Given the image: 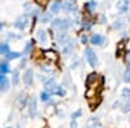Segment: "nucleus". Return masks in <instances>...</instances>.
<instances>
[{"mask_svg":"<svg viewBox=\"0 0 130 128\" xmlns=\"http://www.w3.org/2000/svg\"><path fill=\"white\" fill-rule=\"evenodd\" d=\"M83 56H85V60H86V62L89 63L90 67H96V66H98V62H99V60H98V56H96V53H95V50H94L92 48H90V47L85 48Z\"/></svg>","mask_w":130,"mask_h":128,"instance_id":"f257e3e1","label":"nucleus"},{"mask_svg":"<svg viewBox=\"0 0 130 128\" xmlns=\"http://www.w3.org/2000/svg\"><path fill=\"white\" fill-rule=\"evenodd\" d=\"M27 108H29V115H30V118L34 119L37 114H38V100L35 96H31V97L29 98V105H27Z\"/></svg>","mask_w":130,"mask_h":128,"instance_id":"f03ea898","label":"nucleus"},{"mask_svg":"<svg viewBox=\"0 0 130 128\" xmlns=\"http://www.w3.org/2000/svg\"><path fill=\"white\" fill-rule=\"evenodd\" d=\"M22 82L26 87H31L34 84V71L31 69H26L24 71V75H22Z\"/></svg>","mask_w":130,"mask_h":128,"instance_id":"7ed1b4c3","label":"nucleus"},{"mask_svg":"<svg viewBox=\"0 0 130 128\" xmlns=\"http://www.w3.org/2000/svg\"><path fill=\"white\" fill-rule=\"evenodd\" d=\"M29 98H30V97H27L26 93H20V94L17 96V98H16V105H17V108H18L20 110L25 109L26 106L29 105Z\"/></svg>","mask_w":130,"mask_h":128,"instance_id":"20e7f679","label":"nucleus"},{"mask_svg":"<svg viewBox=\"0 0 130 128\" xmlns=\"http://www.w3.org/2000/svg\"><path fill=\"white\" fill-rule=\"evenodd\" d=\"M59 87V84L56 83V80L53 79V78H48L46 82H44V91H47L48 93L53 94L55 93V91Z\"/></svg>","mask_w":130,"mask_h":128,"instance_id":"39448f33","label":"nucleus"},{"mask_svg":"<svg viewBox=\"0 0 130 128\" xmlns=\"http://www.w3.org/2000/svg\"><path fill=\"white\" fill-rule=\"evenodd\" d=\"M104 41H105V39L102 34H94L90 38V43L92 45H96V47H102L104 44Z\"/></svg>","mask_w":130,"mask_h":128,"instance_id":"423d86ee","label":"nucleus"},{"mask_svg":"<svg viewBox=\"0 0 130 128\" xmlns=\"http://www.w3.org/2000/svg\"><path fill=\"white\" fill-rule=\"evenodd\" d=\"M70 39H72V38L68 35L67 31H61V33H59V34L56 35V41L59 43L60 45H62V47L67 44V43H68Z\"/></svg>","mask_w":130,"mask_h":128,"instance_id":"0eeeda50","label":"nucleus"},{"mask_svg":"<svg viewBox=\"0 0 130 128\" xmlns=\"http://www.w3.org/2000/svg\"><path fill=\"white\" fill-rule=\"evenodd\" d=\"M37 40L42 45H46L47 41H48V36H47V33L44 29H39L37 31Z\"/></svg>","mask_w":130,"mask_h":128,"instance_id":"6e6552de","label":"nucleus"},{"mask_svg":"<svg viewBox=\"0 0 130 128\" xmlns=\"http://www.w3.org/2000/svg\"><path fill=\"white\" fill-rule=\"evenodd\" d=\"M130 9V2L129 0H120V2L117 3V10H118V13H126L127 10Z\"/></svg>","mask_w":130,"mask_h":128,"instance_id":"1a4fd4ad","label":"nucleus"},{"mask_svg":"<svg viewBox=\"0 0 130 128\" xmlns=\"http://www.w3.org/2000/svg\"><path fill=\"white\" fill-rule=\"evenodd\" d=\"M27 23H29V17L26 16V14H24V16H21L16 22H14V27H17V29H20V30H24L26 26H27Z\"/></svg>","mask_w":130,"mask_h":128,"instance_id":"9d476101","label":"nucleus"},{"mask_svg":"<svg viewBox=\"0 0 130 128\" xmlns=\"http://www.w3.org/2000/svg\"><path fill=\"white\" fill-rule=\"evenodd\" d=\"M98 78H99V75H98L96 72H90L87 76H86V80H85V85H86V88H91V85L92 83H95L98 80Z\"/></svg>","mask_w":130,"mask_h":128,"instance_id":"9b49d317","label":"nucleus"},{"mask_svg":"<svg viewBox=\"0 0 130 128\" xmlns=\"http://www.w3.org/2000/svg\"><path fill=\"white\" fill-rule=\"evenodd\" d=\"M62 9V3L59 2V0H55V2H52L51 5H50V10L52 14H59Z\"/></svg>","mask_w":130,"mask_h":128,"instance_id":"f8f14e48","label":"nucleus"},{"mask_svg":"<svg viewBox=\"0 0 130 128\" xmlns=\"http://www.w3.org/2000/svg\"><path fill=\"white\" fill-rule=\"evenodd\" d=\"M74 39H70L67 44H65L64 47H62V53L65 56H69V55H72L73 53V50H74Z\"/></svg>","mask_w":130,"mask_h":128,"instance_id":"ddd939ff","label":"nucleus"},{"mask_svg":"<svg viewBox=\"0 0 130 128\" xmlns=\"http://www.w3.org/2000/svg\"><path fill=\"white\" fill-rule=\"evenodd\" d=\"M86 128H100V122H99V118L98 116H91V118L87 120V123L85 124Z\"/></svg>","mask_w":130,"mask_h":128,"instance_id":"4468645a","label":"nucleus"},{"mask_svg":"<svg viewBox=\"0 0 130 128\" xmlns=\"http://www.w3.org/2000/svg\"><path fill=\"white\" fill-rule=\"evenodd\" d=\"M62 10L64 12H67V13H72V12H75L77 10V5L70 3V2H65L62 4Z\"/></svg>","mask_w":130,"mask_h":128,"instance_id":"2eb2a0df","label":"nucleus"},{"mask_svg":"<svg viewBox=\"0 0 130 128\" xmlns=\"http://www.w3.org/2000/svg\"><path fill=\"white\" fill-rule=\"evenodd\" d=\"M8 72H10L9 61H2L0 62V74H2V75H7Z\"/></svg>","mask_w":130,"mask_h":128,"instance_id":"dca6fc26","label":"nucleus"},{"mask_svg":"<svg viewBox=\"0 0 130 128\" xmlns=\"http://www.w3.org/2000/svg\"><path fill=\"white\" fill-rule=\"evenodd\" d=\"M10 83H12L13 87H17V85H18V83H20V71H18V69H14V70L12 71Z\"/></svg>","mask_w":130,"mask_h":128,"instance_id":"f3484780","label":"nucleus"},{"mask_svg":"<svg viewBox=\"0 0 130 128\" xmlns=\"http://www.w3.org/2000/svg\"><path fill=\"white\" fill-rule=\"evenodd\" d=\"M10 52L12 50H10V47H9L8 43H2V44H0V55H2L4 58L9 55Z\"/></svg>","mask_w":130,"mask_h":128,"instance_id":"a211bd4d","label":"nucleus"},{"mask_svg":"<svg viewBox=\"0 0 130 128\" xmlns=\"http://www.w3.org/2000/svg\"><path fill=\"white\" fill-rule=\"evenodd\" d=\"M51 93H48L47 91H44L43 89L40 93H39V100L43 102V104H48V102H51Z\"/></svg>","mask_w":130,"mask_h":128,"instance_id":"6ab92c4d","label":"nucleus"},{"mask_svg":"<svg viewBox=\"0 0 130 128\" xmlns=\"http://www.w3.org/2000/svg\"><path fill=\"white\" fill-rule=\"evenodd\" d=\"M34 40H30V41H27L26 44H25V47H24V52H22V55H25V56H27V55H30V53L32 52V49H34Z\"/></svg>","mask_w":130,"mask_h":128,"instance_id":"aec40b11","label":"nucleus"},{"mask_svg":"<svg viewBox=\"0 0 130 128\" xmlns=\"http://www.w3.org/2000/svg\"><path fill=\"white\" fill-rule=\"evenodd\" d=\"M10 84H12V83H10V82H9V79L5 76V78H4V80H3L2 83H0V92H7V91H9Z\"/></svg>","mask_w":130,"mask_h":128,"instance_id":"412c9836","label":"nucleus"},{"mask_svg":"<svg viewBox=\"0 0 130 128\" xmlns=\"http://www.w3.org/2000/svg\"><path fill=\"white\" fill-rule=\"evenodd\" d=\"M22 57V53H20V52H10L9 55L5 57L7 61H12V60H18Z\"/></svg>","mask_w":130,"mask_h":128,"instance_id":"4be33fe9","label":"nucleus"},{"mask_svg":"<svg viewBox=\"0 0 130 128\" xmlns=\"http://www.w3.org/2000/svg\"><path fill=\"white\" fill-rule=\"evenodd\" d=\"M96 5H98V3L94 2V0H91V2H89V3H86V4H85V9H86V10H89V12H92V10L96 8Z\"/></svg>","mask_w":130,"mask_h":128,"instance_id":"5701e85b","label":"nucleus"},{"mask_svg":"<svg viewBox=\"0 0 130 128\" xmlns=\"http://www.w3.org/2000/svg\"><path fill=\"white\" fill-rule=\"evenodd\" d=\"M53 94H55V96H59V97H64V96L67 94V91L64 89V87H62V85H59V87H57V89L55 91V93H53Z\"/></svg>","mask_w":130,"mask_h":128,"instance_id":"b1692460","label":"nucleus"},{"mask_svg":"<svg viewBox=\"0 0 130 128\" xmlns=\"http://www.w3.org/2000/svg\"><path fill=\"white\" fill-rule=\"evenodd\" d=\"M100 104H102V97L98 98V101H96V97H94V101L90 100V108H91V109H95V108H98Z\"/></svg>","mask_w":130,"mask_h":128,"instance_id":"393cba45","label":"nucleus"},{"mask_svg":"<svg viewBox=\"0 0 130 128\" xmlns=\"http://www.w3.org/2000/svg\"><path fill=\"white\" fill-rule=\"evenodd\" d=\"M44 55H46L47 58H51V60H53V61L57 60V55H56V52H53V50H46Z\"/></svg>","mask_w":130,"mask_h":128,"instance_id":"a878e982","label":"nucleus"},{"mask_svg":"<svg viewBox=\"0 0 130 128\" xmlns=\"http://www.w3.org/2000/svg\"><path fill=\"white\" fill-rule=\"evenodd\" d=\"M82 114H83L82 109H78V110H75V111L72 114V116H70V118H72L73 120H77L78 118H81V116H82Z\"/></svg>","mask_w":130,"mask_h":128,"instance_id":"bb28decb","label":"nucleus"},{"mask_svg":"<svg viewBox=\"0 0 130 128\" xmlns=\"http://www.w3.org/2000/svg\"><path fill=\"white\" fill-rule=\"evenodd\" d=\"M125 22H124V21H116V22H115V29L116 30H122L124 27H125V25H124Z\"/></svg>","mask_w":130,"mask_h":128,"instance_id":"cd10ccee","label":"nucleus"},{"mask_svg":"<svg viewBox=\"0 0 130 128\" xmlns=\"http://www.w3.org/2000/svg\"><path fill=\"white\" fill-rule=\"evenodd\" d=\"M51 18H52V14L51 13H46V16H42V22L47 23V22H50V21H52Z\"/></svg>","mask_w":130,"mask_h":128,"instance_id":"c85d7f7f","label":"nucleus"},{"mask_svg":"<svg viewBox=\"0 0 130 128\" xmlns=\"http://www.w3.org/2000/svg\"><path fill=\"white\" fill-rule=\"evenodd\" d=\"M127 96H130V88H129V87H125V88H122V91H121V97L125 98V97H127Z\"/></svg>","mask_w":130,"mask_h":128,"instance_id":"c756f323","label":"nucleus"},{"mask_svg":"<svg viewBox=\"0 0 130 128\" xmlns=\"http://www.w3.org/2000/svg\"><path fill=\"white\" fill-rule=\"evenodd\" d=\"M121 111H122L124 114H127V113H130V105H127V104H124V105H122V108H121Z\"/></svg>","mask_w":130,"mask_h":128,"instance_id":"7c9ffc66","label":"nucleus"},{"mask_svg":"<svg viewBox=\"0 0 130 128\" xmlns=\"http://www.w3.org/2000/svg\"><path fill=\"white\" fill-rule=\"evenodd\" d=\"M82 25H83V29H85L86 31L91 30V27H92V22H89V21H86V22H83Z\"/></svg>","mask_w":130,"mask_h":128,"instance_id":"2f4dec72","label":"nucleus"},{"mask_svg":"<svg viewBox=\"0 0 130 128\" xmlns=\"http://www.w3.org/2000/svg\"><path fill=\"white\" fill-rule=\"evenodd\" d=\"M124 82L130 84V71H125V74H124Z\"/></svg>","mask_w":130,"mask_h":128,"instance_id":"473e14b6","label":"nucleus"},{"mask_svg":"<svg viewBox=\"0 0 130 128\" xmlns=\"http://www.w3.org/2000/svg\"><path fill=\"white\" fill-rule=\"evenodd\" d=\"M89 41H90V39H89L87 36H86V35H82V36H81V43H82L83 45H86Z\"/></svg>","mask_w":130,"mask_h":128,"instance_id":"72a5a7b5","label":"nucleus"},{"mask_svg":"<svg viewBox=\"0 0 130 128\" xmlns=\"http://www.w3.org/2000/svg\"><path fill=\"white\" fill-rule=\"evenodd\" d=\"M26 63H27V58H26V57H24L22 60H21V63H20V67H21V69H24V67H26Z\"/></svg>","mask_w":130,"mask_h":128,"instance_id":"f704fd0d","label":"nucleus"},{"mask_svg":"<svg viewBox=\"0 0 130 128\" xmlns=\"http://www.w3.org/2000/svg\"><path fill=\"white\" fill-rule=\"evenodd\" d=\"M70 128H78L77 120H73V119H72V122H70Z\"/></svg>","mask_w":130,"mask_h":128,"instance_id":"c9c22d12","label":"nucleus"},{"mask_svg":"<svg viewBox=\"0 0 130 128\" xmlns=\"http://www.w3.org/2000/svg\"><path fill=\"white\" fill-rule=\"evenodd\" d=\"M35 2L38 3V4H40V5H44L46 3H48L50 0H35Z\"/></svg>","mask_w":130,"mask_h":128,"instance_id":"e433bc0d","label":"nucleus"},{"mask_svg":"<svg viewBox=\"0 0 130 128\" xmlns=\"http://www.w3.org/2000/svg\"><path fill=\"white\" fill-rule=\"evenodd\" d=\"M120 106H121V102H120V101H115V104H113V108H115V109L120 108Z\"/></svg>","mask_w":130,"mask_h":128,"instance_id":"4c0bfd02","label":"nucleus"},{"mask_svg":"<svg viewBox=\"0 0 130 128\" xmlns=\"http://www.w3.org/2000/svg\"><path fill=\"white\" fill-rule=\"evenodd\" d=\"M126 61H127V62L130 63V49H129V50L126 52Z\"/></svg>","mask_w":130,"mask_h":128,"instance_id":"58836bf2","label":"nucleus"},{"mask_svg":"<svg viewBox=\"0 0 130 128\" xmlns=\"http://www.w3.org/2000/svg\"><path fill=\"white\" fill-rule=\"evenodd\" d=\"M124 101H125V104L130 105V96H127V97H125V98H124Z\"/></svg>","mask_w":130,"mask_h":128,"instance_id":"ea45409f","label":"nucleus"},{"mask_svg":"<svg viewBox=\"0 0 130 128\" xmlns=\"http://www.w3.org/2000/svg\"><path fill=\"white\" fill-rule=\"evenodd\" d=\"M56 113H57V115L60 116V118H62V116H64V114H62V111H61V110H57Z\"/></svg>","mask_w":130,"mask_h":128,"instance_id":"a19ab883","label":"nucleus"},{"mask_svg":"<svg viewBox=\"0 0 130 128\" xmlns=\"http://www.w3.org/2000/svg\"><path fill=\"white\" fill-rule=\"evenodd\" d=\"M5 128H14L13 125H8V127H5Z\"/></svg>","mask_w":130,"mask_h":128,"instance_id":"79ce46f5","label":"nucleus"},{"mask_svg":"<svg viewBox=\"0 0 130 128\" xmlns=\"http://www.w3.org/2000/svg\"><path fill=\"white\" fill-rule=\"evenodd\" d=\"M2 29H3V23H2V22H0V30H2Z\"/></svg>","mask_w":130,"mask_h":128,"instance_id":"37998d69","label":"nucleus"},{"mask_svg":"<svg viewBox=\"0 0 130 128\" xmlns=\"http://www.w3.org/2000/svg\"><path fill=\"white\" fill-rule=\"evenodd\" d=\"M70 2H74V0H70Z\"/></svg>","mask_w":130,"mask_h":128,"instance_id":"c03bdc74","label":"nucleus"},{"mask_svg":"<svg viewBox=\"0 0 130 128\" xmlns=\"http://www.w3.org/2000/svg\"><path fill=\"white\" fill-rule=\"evenodd\" d=\"M0 62H2V61H0Z\"/></svg>","mask_w":130,"mask_h":128,"instance_id":"a18cd8bd","label":"nucleus"}]
</instances>
